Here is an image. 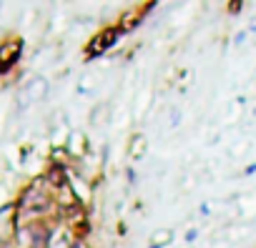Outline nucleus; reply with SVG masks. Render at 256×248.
I'll list each match as a JSON object with an SVG mask.
<instances>
[{"mask_svg": "<svg viewBox=\"0 0 256 248\" xmlns=\"http://www.w3.org/2000/svg\"><path fill=\"white\" fill-rule=\"evenodd\" d=\"M116 40H118V28H110V30H108L98 43H93V45H90V55H93V53H96V55H98V53H103V50H106V48H110Z\"/></svg>", "mask_w": 256, "mask_h": 248, "instance_id": "nucleus-1", "label": "nucleus"}, {"mask_svg": "<svg viewBox=\"0 0 256 248\" xmlns=\"http://www.w3.org/2000/svg\"><path fill=\"white\" fill-rule=\"evenodd\" d=\"M73 248H83V246H80V243H76V246H73Z\"/></svg>", "mask_w": 256, "mask_h": 248, "instance_id": "nucleus-2", "label": "nucleus"}]
</instances>
